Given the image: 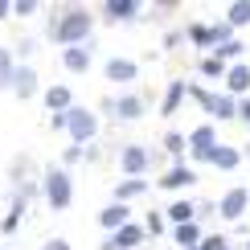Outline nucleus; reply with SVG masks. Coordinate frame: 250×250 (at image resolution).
I'll return each instance as SVG.
<instances>
[{
    "mask_svg": "<svg viewBox=\"0 0 250 250\" xmlns=\"http://www.w3.org/2000/svg\"><path fill=\"white\" fill-rule=\"evenodd\" d=\"M45 41L70 49V45H90L95 41V13L82 4H66L45 21Z\"/></svg>",
    "mask_w": 250,
    "mask_h": 250,
    "instance_id": "obj_1",
    "label": "nucleus"
},
{
    "mask_svg": "<svg viewBox=\"0 0 250 250\" xmlns=\"http://www.w3.org/2000/svg\"><path fill=\"white\" fill-rule=\"evenodd\" d=\"M41 197H45V205L54 213L70 209V205H74V176H70V168L54 164V168L41 172Z\"/></svg>",
    "mask_w": 250,
    "mask_h": 250,
    "instance_id": "obj_2",
    "label": "nucleus"
},
{
    "mask_svg": "<svg viewBox=\"0 0 250 250\" xmlns=\"http://www.w3.org/2000/svg\"><path fill=\"white\" fill-rule=\"evenodd\" d=\"M189 99L201 103V111L209 115V123H230V119H238V99H230L226 90H205V86H197V82H189Z\"/></svg>",
    "mask_w": 250,
    "mask_h": 250,
    "instance_id": "obj_3",
    "label": "nucleus"
},
{
    "mask_svg": "<svg viewBox=\"0 0 250 250\" xmlns=\"http://www.w3.org/2000/svg\"><path fill=\"white\" fill-rule=\"evenodd\" d=\"M152 164H156V152H148V144H123L119 148V172L127 181H148Z\"/></svg>",
    "mask_w": 250,
    "mask_h": 250,
    "instance_id": "obj_4",
    "label": "nucleus"
},
{
    "mask_svg": "<svg viewBox=\"0 0 250 250\" xmlns=\"http://www.w3.org/2000/svg\"><path fill=\"white\" fill-rule=\"evenodd\" d=\"M66 135H70V144H78V148H86L90 140L99 135V115L95 111H86V107H70L66 111Z\"/></svg>",
    "mask_w": 250,
    "mask_h": 250,
    "instance_id": "obj_5",
    "label": "nucleus"
},
{
    "mask_svg": "<svg viewBox=\"0 0 250 250\" xmlns=\"http://www.w3.org/2000/svg\"><path fill=\"white\" fill-rule=\"evenodd\" d=\"M103 111H107L115 123H140L144 111H148V99L127 90V95H115V99H103Z\"/></svg>",
    "mask_w": 250,
    "mask_h": 250,
    "instance_id": "obj_6",
    "label": "nucleus"
},
{
    "mask_svg": "<svg viewBox=\"0 0 250 250\" xmlns=\"http://www.w3.org/2000/svg\"><path fill=\"white\" fill-rule=\"evenodd\" d=\"M217 123H197V127L189 131V164H209L213 160V152H217Z\"/></svg>",
    "mask_w": 250,
    "mask_h": 250,
    "instance_id": "obj_7",
    "label": "nucleus"
},
{
    "mask_svg": "<svg viewBox=\"0 0 250 250\" xmlns=\"http://www.w3.org/2000/svg\"><path fill=\"white\" fill-rule=\"evenodd\" d=\"M246 213H250V189L246 185H234V189H226L217 197V217L222 222H242Z\"/></svg>",
    "mask_w": 250,
    "mask_h": 250,
    "instance_id": "obj_8",
    "label": "nucleus"
},
{
    "mask_svg": "<svg viewBox=\"0 0 250 250\" xmlns=\"http://www.w3.org/2000/svg\"><path fill=\"white\" fill-rule=\"evenodd\" d=\"M197 181H201V176H197L193 164H189V160H176V164H168V172H164L156 185H160L164 193H185V189H193Z\"/></svg>",
    "mask_w": 250,
    "mask_h": 250,
    "instance_id": "obj_9",
    "label": "nucleus"
},
{
    "mask_svg": "<svg viewBox=\"0 0 250 250\" xmlns=\"http://www.w3.org/2000/svg\"><path fill=\"white\" fill-rule=\"evenodd\" d=\"M99 13H103L107 25H131V21H140L144 4H140V0H103Z\"/></svg>",
    "mask_w": 250,
    "mask_h": 250,
    "instance_id": "obj_10",
    "label": "nucleus"
},
{
    "mask_svg": "<svg viewBox=\"0 0 250 250\" xmlns=\"http://www.w3.org/2000/svg\"><path fill=\"white\" fill-rule=\"evenodd\" d=\"M37 90H41V78H37L33 62H17V74H13V95H17L21 103H29V99H37Z\"/></svg>",
    "mask_w": 250,
    "mask_h": 250,
    "instance_id": "obj_11",
    "label": "nucleus"
},
{
    "mask_svg": "<svg viewBox=\"0 0 250 250\" xmlns=\"http://www.w3.org/2000/svg\"><path fill=\"white\" fill-rule=\"evenodd\" d=\"M103 78L115 82V86H131V82L140 78V62H131V58H107V66H103Z\"/></svg>",
    "mask_w": 250,
    "mask_h": 250,
    "instance_id": "obj_12",
    "label": "nucleus"
},
{
    "mask_svg": "<svg viewBox=\"0 0 250 250\" xmlns=\"http://www.w3.org/2000/svg\"><path fill=\"white\" fill-rule=\"evenodd\" d=\"M90 62H95V41H90V45H70V49H62V66H66V74H86Z\"/></svg>",
    "mask_w": 250,
    "mask_h": 250,
    "instance_id": "obj_13",
    "label": "nucleus"
},
{
    "mask_svg": "<svg viewBox=\"0 0 250 250\" xmlns=\"http://www.w3.org/2000/svg\"><path fill=\"white\" fill-rule=\"evenodd\" d=\"M222 90L230 99H246L250 95V62H234L230 74H226V82H222Z\"/></svg>",
    "mask_w": 250,
    "mask_h": 250,
    "instance_id": "obj_14",
    "label": "nucleus"
},
{
    "mask_svg": "<svg viewBox=\"0 0 250 250\" xmlns=\"http://www.w3.org/2000/svg\"><path fill=\"white\" fill-rule=\"evenodd\" d=\"M185 99H189V82H185V78H172L168 86H164V99H160V115H164V119H172L176 111H181V103H185Z\"/></svg>",
    "mask_w": 250,
    "mask_h": 250,
    "instance_id": "obj_15",
    "label": "nucleus"
},
{
    "mask_svg": "<svg viewBox=\"0 0 250 250\" xmlns=\"http://www.w3.org/2000/svg\"><path fill=\"white\" fill-rule=\"evenodd\" d=\"M127 222H135V217H131V205H119V201H111L107 209H99V226H103V230H107V234L123 230V226H127Z\"/></svg>",
    "mask_w": 250,
    "mask_h": 250,
    "instance_id": "obj_16",
    "label": "nucleus"
},
{
    "mask_svg": "<svg viewBox=\"0 0 250 250\" xmlns=\"http://www.w3.org/2000/svg\"><path fill=\"white\" fill-rule=\"evenodd\" d=\"M25 209H29V197L13 193V205H8V213L0 217V234H4V238H13V234L21 230V222H25Z\"/></svg>",
    "mask_w": 250,
    "mask_h": 250,
    "instance_id": "obj_17",
    "label": "nucleus"
},
{
    "mask_svg": "<svg viewBox=\"0 0 250 250\" xmlns=\"http://www.w3.org/2000/svg\"><path fill=\"white\" fill-rule=\"evenodd\" d=\"M164 217H168L172 230H176V226H189V222H197V201H189V197H176L172 205H164Z\"/></svg>",
    "mask_w": 250,
    "mask_h": 250,
    "instance_id": "obj_18",
    "label": "nucleus"
},
{
    "mask_svg": "<svg viewBox=\"0 0 250 250\" xmlns=\"http://www.w3.org/2000/svg\"><path fill=\"white\" fill-rule=\"evenodd\" d=\"M70 107H74V90H70L66 82H58V86L45 90V111L49 115H66Z\"/></svg>",
    "mask_w": 250,
    "mask_h": 250,
    "instance_id": "obj_19",
    "label": "nucleus"
},
{
    "mask_svg": "<svg viewBox=\"0 0 250 250\" xmlns=\"http://www.w3.org/2000/svg\"><path fill=\"white\" fill-rule=\"evenodd\" d=\"M201 238H205V226L201 222H189V226H176V230H172L176 250H197V246H201Z\"/></svg>",
    "mask_w": 250,
    "mask_h": 250,
    "instance_id": "obj_20",
    "label": "nucleus"
},
{
    "mask_svg": "<svg viewBox=\"0 0 250 250\" xmlns=\"http://www.w3.org/2000/svg\"><path fill=\"white\" fill-rule=\"evenodd\" d=\"M111 238H115V242H119L123 250H140L144 242H148V230H144V222H127L123 230H115Z\"/></svg>",
    "mask_w": 250,
    "mask_h": 250,
    "instance_id": "obj_21",
    "label": "nucleus"
},
{
    "mask_svg": "<svg viewBox=\"0 0 250 250\" xmlns=\"http://www.w3.org/2000/svg\"><path fill=\"white\" fill-rule=\"evenodd\" d=\"M140 197H148V181H123L115 185V193H111V201H119V205H131V201H140Z\"/></svg>",
    "mask_w": 250,
    "mask_h": 250,
    "instance_id": "obj_22",
    "label": "nucleus"
},
{
    "mask_svg": "<svg viewBox=\"0 0 250 250\" xmlns=\"http://www.w3.org/2000/svg\"><path fill=\"white\" fill-rule=\"evenodd\" d=\"M238 164H242V152H238L234 144H217V152H213L209 168H217V172H234Z\"/></svg>",
    "mask_w": 250,
    "mask_h": 250,
    "instance_id": "obj_23",
    "label": "nucleus"
},
{
    "mask_svg": "<svg viewBox=\"0 0 250 250\" xmlns=\"http://www.w3.org/2000/svg\"><path fill=\"white\" fill-rule=\"evenodd\" d=\"M160 144H164V152L172 156V164L189 156V131H176V127H172V131H164V140H160Z\"/></svg>",
    "mask_w": 250,
    "mask_h": 250,
    "instance_id": "obj_24",
    "label": "nucleus"
},
{
    "mask_svg": "<svg viewBox=\"0 0 250 250\" xmlns=\"http://www.w3.org/2000/svg\"><path fill=\"white\" fill-rule=\"evenodd\" d=\"M29 172H33V156H29V152H21L17 160L8 164V181H13V189H21V185H29V181H33Z\"/></svg>",
    "mask_w": 250,
    "mask_h": 250,
    "instance_id": "obj_25",
    "label": "nucleus"
},
{
    "mask_svg": "<svg viewBox=\"0 0 250 250\" xmlns=\"http://www.w3.org/2000/svg\"><path fill=\"white\" fill-rule=\"evenodd\" d=\"M13 74H17V54L0 45V90H13Z\"/></svg>",
    "mask_w": 250,
    "mask_h": 250,
    "instance_id": "obj_26",
    "label": "nucleus"
},
{
    "mask_svg": "<svg viewBox=\"0 0 250 250\" xmlns=\"http://www.w3.org/2000/svg\"><path fill=\"white\" fill-rule=\"evenodd\" d=\"M197 70H201V78H209V82H213V78H222V82H226V74H230V66H226V62L217 58V54H205Z\"/></svg>",
    "mask_w": 250,
    "mask_h": 250,
    "instance_id": "obj_27",
    "label": "nucleus"
},
{
    "mask_svg": "<svg viewBox=\"0 0 250 250\" xmlns=\"http://www.w3.org/2000/svg\"><path fill=\"white\" fill-rule=\"evenodd\" d=\"M226 25L230 29H246L250 25V0H234V4L226 8Z\"/></svg>",
    "mask_w": 250,
    "mask_h": 250,
    "instance_id": "obj_28",
    "label": "nucleus"
},
{
    "mask_svg": "<svg viewBox=\"0 0 250 250\" xmlns=\"http://www.w3.org/2000/svg\"><path fill=\"white\" fill-rule=\"evenodd\" d=\"M213 54H217V58H222V62H226V66H234V62H246V45H242V41H238V37H234V41H226V45H217V49H213Z\"/></svg>",
    "mask_w": 250,
    "mask_h": 250,
    "instance_id": "obj_29",
    "label": "nucleus"
},
{
    "mask_svg": "<svg viewBox=\"0 0 250 250\" xmlns=\"http://www.w3.org/2000/svg\"><path fill=\"white\" fill-rule=\"evenodd\" d=\"M185 41H193L197 49H205V54H209V25H205V21H193V25L185 29Z\"/></svg>",
    "mask_w": 250,
    "mask_h": 250,
    "instance_id": "obj_30",
    "label": "nucleus"
},
{
    "mask_svg": "<svg viewBox=\"0 0 250 250\" xmlns=\"http://www.w3.org/2000/svg\"><path fill=\"white\" fill-rule=\"evenodd\" d=\"M226 41H234V29L226 25V17H222V21H213V25H209V54H213L217 45H226Z\"/></svg>",
    "mask_w": 250,
    "mask_h": 250,
    "instance_id": "obj_31",
    "label": "nucleus"
},
{
    "mask_svg": "<svg viewBox=\"0 0 250 250\" xmlns=\"http://www.w3.org/2000/svg\"><path fill=\"white\" fill-rule=\"evenodd\" d=\"M144 230H148V238H160L164 230H168V217H164V209H148V222H144Z\"/></svg>",
    "mask_w": 250,
    "mask_h": 250,
    "instance_id": "obj_32",
    "label": "nucleus"
},
{
    "mask_svg": "<svg viewBox=\"0 0 250 250\" xmlns=\"http://www.w3.org/2000/svg\"><path fill=\"white\" fill-rule=\"evenodd\" d=\"M197 250H234V246H230V238H226V234H205Z\"/></svg>",
    "mask_w": 250,
    "mask_h": 250,
    "instance_id": "obj_33",
    "label": "nucleus"
},
{
    "mask_svg": "<svg viewBox=\"0 0 250 250\" xmlns=\"http://www.w3.org/2000/svg\"><path fill=\"white\" fill-rule=\"evenodd\" d=\"M82 156H86V148H78V144H70V148L62 152V168H70V164H78Z\"/></svg>",
    "mask_w": 250,
    "mask_h": 250,
    "instance_id": "obj_34",
    "label": "nucleus"
},
{
    "mask_svg": "<svg viewBox=\"0 0 250 250\" xmlns=\"http://www.w3.org/2000/svg\"><path fill=\"white\" fill-rule=\"evenodd\" d=\"M37 8H41L37 0H13V13H17V17H33Z\"/></svg>",
    "mask_w": 250,
    "mask_h": 250,
    "instance_id": "obj_35",
    "label": "nucleus"
},
{
    "mask_svg": "<svg viewBox=\"0 0 250 250\" xmlns=\"http://www.w3.org/2000/svg\"><path fill=\"white\" fill-rule=\"evenodd\" d=\"M33 49H37L33 37H21V41H17V62H29V58H33Z\"/></svg>",
    "mask_w": 250,
    "mask_h": 250,
    "instance_id": "obj_36",
    "label": "nucleus"
},
{
    "mask_svg": "<svg viewBox=\"0 0 250 250\" xmlns=\"http://www.w3.org/2000/svg\"><path fill=\"white\" fill-rule=\"evenodd\" d=\"M181 41H185V29H168L164 33V49H181Z\"/></svg>",
    "mask_w": 250,
    "mask_h": 250,
    "instance_id": "obj_37",
    "label": "nucleus"
},
{
    "mask_svg": "<svg viewBox=\"0 0 250 250\" xmlns=\"http://www.w3.org/2000/svg\"><path fill=\"white\" fill-rule=\"evenodd\" d=\"M238 123H246V127H250V95L238 99Z\"/></svg>",
    "mask_w": 250,
    "mask_h": 250,
    "instance_id": "obj_38",
    "label": "nucleus"
},
{
    "mask_svg": "<svg viewBox=\"0 0 250 250\" xmlns=\"http://www.w3.org/2000/svg\"><path fill=\"white\" fill-rule=\"evenodd\" d=\"M209 213H217V201H197V222L209 217Z\"/></svg>",
    "mask_w": 250,
    "mask_h": 250,
    "instance_id": "obj_39",
    "label": "nucleus"
},
{
    "mask_svg": "<svg viewBox=\"0 0 250 250\" xmlns=\"http://www.w3.org/2000/svg\"><path fill=\"white\" fill-rule=\"evenodd\" d=\"M41 250H74V246H70V242H66V238H49V242H45V246H41Z\"/></svg>",
    "mask_w": 250,
    "mask_h": 250,
    "instance_id": "obj_40",
    "label": "nucleus"
},
{
    "mask_svg": "<svg viewBox=\"0 0 250 250\" xmlns=\"http://www.w3.org/2000/svg\"><path fill=\"white\" fill-rule=\"evenodd\" d=\"M49 131H66V115H49Z\"/></svg>",
    "mask_w": 250,
    "mask_h": 250,
    "instance_id": "obj_41",
    "label": "nucleus"
},
{
    "mask_svg": "<svg viewBox=\"0 0 250 250\" xmlns=\"http://www.w3.org/2000/svg\"><path fill=\"white\" fill-rule=\"evenodd\" d=\"M13 17V0H0V21H8Z\"/></svg>",
    "mask_w": 250,
    "mask_h": 250,
    "instance_id": "obj_42",
    "label": "nucleus"
},
{
    "mask_svg": "<svg viewBox=\"0 0 250 250\" xmlns=\"http://www.w3.org/2000/svg\"><path fill=\"white\" fill-rule=\"evenodd\" d=\"M99 250H123V246H119V242H115V238H111V234H107V238H103V246H99Z\"/></svg>",
    "mask_w": 250,
    "mask_h": 250,
    "instance_id": "obj_43",
    "label": "nucleus"
},
{
    "mask_svg": "<svg viewBox=\"0 0 250 250\" xmlns=\"http://www.w3.org/2000/svg\"><path fill=\"white\" fill-rule=\"evenodd\" d=\"M246 250H250V238H246Z\"/></svg>",
    "mask_w": 250,
    "mask_h": 250,
    "instance_id": "obj_44",
    "label": "nucleus"
},
{
    "mask_svg": "<svg viewBox=\"0 0 250 250\" xmlns=\"http://www.w3.org/2000/svg\"><path fill=\"white\" fill-rule=\"evenodd\" d=\"M246 156H250V148H246Z\"/></svg>",
    "mask_w": 250,
    "mask_h": 250,
    "instance_id": "obj_45",
    "label": "nucleus"
},
{
    "mask_svg": "<svg viewBox=\"0 0 250 250\" xmlns=\"http://www.w3.org/2000/svg\"><path fill=\"white\" fill-rule=\"evenodd\" d=\"M246 189H250V185H246Z\"/></svg>",
    "mask_w": 250,
    "mask_h": 250,
    "instance_id": "obj_46",
    "label": "nucleus"
}]
</instances>
